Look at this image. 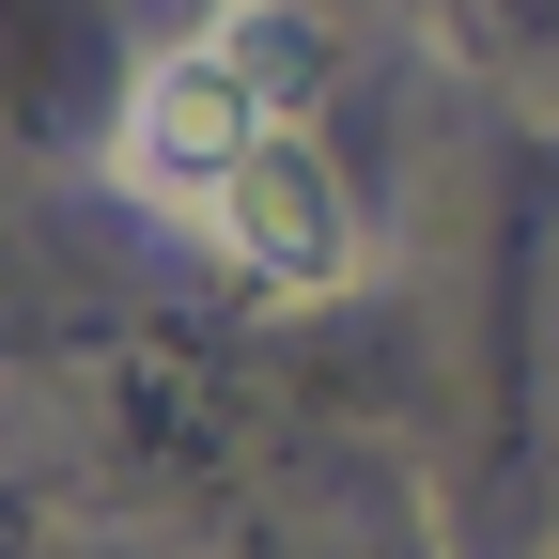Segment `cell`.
Segmentation results:
<instances>
[{"label":"cell","mask_w":559,"mask_h":559,"mask_svg":"<svg viewBox=\"0 0 559 559\" xmlns=\"http://www.w3.org/2000/svg\"><path fill=\"white\" fill-rule=\"evenodd\" d=\"M296 94H311V32L280 16V0H218L187 47H156V62H140L109 171L156 202V218H187V202L249 156V140H280V124H296Z\"/></svg>","instance_id":"1"},{"label":"cell","mask_w":559,"mask_h":559,"mask_svg":"<svg viewBox=\"0 0 559 559\" xmlns=\"http://www.w3.org/2000/svg\"><path fill=\"white\" fill-rule=\"evenodd\" d=\"M187 234L218 249L234 280H264V296H342V280H358V202H342V171L311 156L296 124L249 140V156L187 202Z\"/></svg>","instance_id":"2"}]
</instances>
